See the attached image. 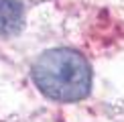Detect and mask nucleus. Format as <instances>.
I'll use <instances>...</instances> for the list:
<instances>
[{
    "mask_svg": "<svg viewBox=\"0 0 124 122\" xmlns=\"http://www.w3.org/2000/svg\"><path fill=\"white\" fill-rule=\"evenodd\" d=\"M23 6L16 0H0V35H14L23 27Z\"/></svg>",
    "mask_w": 124,
    "mask_h": 122,
    "instance_id": "nucleus-2",
    "label": "nucleus"
},
{
    "mask_svg": "<svg viewBox=\"0 0 124 122\" xmlns=\"http://www.w3.org/2000/svg\"><path fill=\"white\" fill-rule=\"evenodd\" d=\"M33 79L47 98L79 102L90 94L92 69L84 55L73 49L45 51L33 65Z\"/></svg>",
    "mask_w": 124,
    "mask_h": 122,
    "instance_id": "nucleus-1",
    "label": "nucleus"
}]
</instances>
